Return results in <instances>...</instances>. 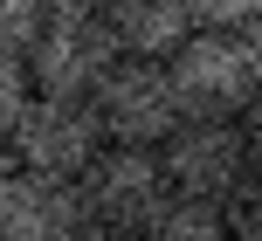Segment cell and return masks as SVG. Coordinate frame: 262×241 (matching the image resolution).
Returning a JSON list of instances; mask_svg holds the SVG:
<instances>
[{
  "label": "cell",
  "instance_id": "obj_2",
  "mask_svg": "<svg viewBox=\"0 0 262 241\" xmlns=\"http://www.w3.org/2000/svg\"><path fill=\"white\" fill-rule=\"evenodd\" d=\"M76 186H83L90 221L111 228V234H145L172 207V179L159 165V152H145V145H104L76 173Z\"/></svg>",
  "mask_w": 262,
  "mask_h": 241
},
{
  "label": "cell",
  "instance_id": "obj_3",
  "mask_svg": "<svg viewBox=\"0 0 262 241\" xmlns=\"http://www.w3.org/2000/svg\"><path fill=\"white\" fill-rule=\"evenodd\" d=\"M172 83H180V104L186 117H242L249 97L262 90L255 76V55L235 28H193V35L172 49Z\"/></svg>",
  "mask_w": 262,
  "mask_h": 241
},
{
  "label": "cell",
  "instance_id": "obj_1",
  "mask_svg": "<svg viewBox=\"0 0 262 241\" xmlns=\"http://www.w3.org/2000/svg\"><path fill=\"white\" fill-rule=\"evenodd\" d=\"M159 165L172 179V200H200V207H228L242 193V179L255 173L249 131L235 117H186L180 131L159 145Z\"/></svg>",
  "mask_w": 262,
  "mask_h": 241
},
{
  "label": "cell",
  "instance_id": "obj_16",
  "mask_svg": "<svg viewBox=\"0 0 262 241\" xmlns=\"http://www.w3.org/2000/svg\"><path fill=\"white\" fill-rule=\"evenodd\" d=\"M242 41H249V55H255V76H262V14H255L249 28H242Z\"/></svg>",
  "mask_w": 262,
  "mask_h": 241
},
{
  "label": "cell",
  "instance_id": "obj_18",
  "mask_svg": "<svg viewBox=\"0 0 262 241\" xmlns=\"http://www.w3.org/2000/svg\"><path fill=\"white\" fill-rule=\"evenodd\" d=\"M83 241H145V234H111V228H97V234H83Z\"/></svg>",
  "mask_w": 262,
  "mask_h": 241
},
{
  "label": "cell",
  "instance_id": "obj_14",
  "mask_svg": "<svg viewBox=\"0 0 262 241\" xmlns=\"http://www.w3.org/2000/svg\"><path fill=\"white\" fill-rule=\"evenodd\" d=\"M14 186H21V159L0 145V221H7V207H14Z\"/></svg>",
  "mask_w": 262,
  "mask_h": 241
},
{
  "label": "cell",
  "instance_id": "obj_6",
  "mask_svg": "<svg viewBox=\"0 0 262 241\" xmlns=\"http://www.w3.org/2000/svg\"><path fill=\"white\" fill-rule=\"evenodd\" d=\"M104 117H97L90 97H49L35 90V104L21 110V124H14V159L28 165V173H55V179H76L83 165L104 152Z\"/></svg>",
  "mask_w": 262,
  "mask_h": 241
},
{
  "label": "cell",
  "instance_id": "obj_4",
  "mask_svg": "<svg viewBox=\"0 0 262 241\" xmlns=\"http://www.w3.org/2000/svg\"><path fill=\"white\" fill-rule=\"evenodd\" d=\"M97 117H104V138L111 145H145L159 152L172 131L186 124V104H180V83H172L166 62H138L124 55L104 83H97Z\"/></svg>",
  "mask_w": 262,
  "mask_h": 241
},
{
  "label": "cell",
  "instance_id": "obj_7",
  "mask_svg": "<svg viewBox=\"0 0 262 241\" xmlns=\"http://www.w3.org/2000/svg\"><path fill=\"white\" fill-rule=\"evenodd\" d=\"M83 228H90V207H83L76 179L21 165V186H14V207L0 221V241H83Z\"/></svg>",
  "mask_w": 262,
  "mask_h": 241
},
{
  "label": "cell",
  "instance_id": "obj_13",
  "mask_svg": "<svg viewBox=\"0 0 262 241\" xmlns=\"http://www.w3.org/2000/svg\"><path fill=\"white\" fill-rule=\"evenodd\" d=\"M186 7H193V28H249L255 14H262V0H186Z\"/></svg>",
  "mask_w": 262,
  "mask_h": 241
},
{
  "label": "cell",
  "instance_id": "obj_10",
  "mask_svg": "<svg viewBox=\"0 0 262 241\" xmlns=\"http://www.w3.org/2000/svg\"><path fill=\"white\" fill-rule=\"evenodd\" d=\"M35 104V76H28L21 55H0V145H14V124Z\"/></svg>",
  "mask_w": 262,
  "mask_h": 241
},
{
  "label": "cell",
  "instance_id": "obj_17",
  "mask_svg": "<svg viewBox=\"0 0 262 241\" xmlns=\"http://www.w3.org/2000/svg\"><path fill=\"white\" fill-rule=\"evenodd\" d=\"M49 14H83V7H104V0H41Z\"/></svg>",
  "mask_w": 262,
  "mask_h": 241
},
{
  "label": "cell",
  "instance_id": "obj_9",
  "mask_svg": "<svg viewBox=\"0 0 262 241\" xmlns=\"http://www.w3.org/2000/svg\"><path fill=\"white\" fill-rule=\"evenodd\" d=\"M145 241H235L228 207H200V200H172L166 214L145 228Z\"/></svg>",
  "mask_w": 262,
  "mask_h": 241
},
{
  "label": "cell",
  "instance_id": "obj_11",
  "mask_svg": "<svg viewBox=\"0 0 262 241\" xmlns=\"http://www.w3.org/2000/svg\"><path fill=\"white\" fill-rule=\"evenodd\" d=\"M41 21H49V7H41V0H0V55H21V62H28Z\"/></svg>",
  "mask_w": 262,
  "mask_h": 241
},
{
  "label": "cell",
  "instance_id": "obj_15",
  "mask_svg": "<svg viewBox=\"0 0 262 241\" xmlns=\"http://www.w3.org/2000/svg\"><path fill=\"white\" fill-rule=\"evenodd\" d=\"M242 131H249V152L262 159V90L249 97V110H242Z\"/></svg>",
  "mask_w": 262,
  "mask_h": 241
},
{
  "label": "cell",
  "instance_id": "obj_5",
  "mask_svg": "<svg viewBox=\"0 0 262 241\" xmlns=\"http://www.w3.org/2000/svg\"><path fill=\"white\" fill-rule=\"evenodd\" d=\"M118 62H124V49H118V35H111V21L97 7L49 14L41 35H35V49H28V76L49 97H97V83Z\"/></svg>",
  "mask_w": 262,
  "mask_h": 241
},
{
  "label": "cell",
  "instance_id": "obj_12",
  "mask_svg": "<svg viewBox=\"0 0 262 241\" xmlns=\"http://www.w3.org/2000/svg\"><path fill=\"white\" fill-rule=\"evenodd\" d=\"M228 228H235V241H262V165L242 179L235 200H228Z\"/></svg>",
  "mask_w": 262,
  "mask_h": 241
},
{
  "label": "cell",
  "instance_id": "obj_8",
  "mask_svg": "<svg viewBox=\"0 0 262 241\" xmlns=\"http://www.w3.org/2000/svg\"><path fill=\"white\" fill-rule=\"evenodd\" d=\"M97 14L111 21L118 49L138 55V62H172V49L193 35V7L186 0H104Z\"/></svg>",
  "mask_w": 262,
  "mask_h": 241
}]
</instances>
